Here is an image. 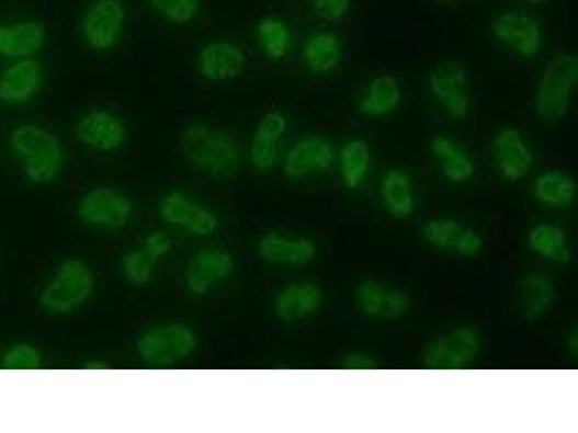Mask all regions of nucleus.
<instances>
[{
  "label": "nucleus",
  "mask_w": 578,
  "mask_h": 433,
  "mask_svg": "<svg viewBox=\"0 0 578 433\" xmlns=\"http://www.w3.org/2000/svg\"><path fill=\"white\" fill-rule=\"evenodd\" d=\"M333 162V145L320 136H307L298 140L286 153L284 172L291 180H303L314 173L329 170Z\"/></svg>",
  "instance_id": "nucleus-14"
},
{
  "label": "nucleus",
  "mask_w": 578,
  "mask_h": 433,
  "mask_svg": "<svg viewBox=\"0 0 578 433\" xmlns=\"http://www.w3.org/2000/svg\"><path fill=\"white\" fill-rule=\"evenodd\" d=\"M151 7L168 22L189 24L200 11V0H149Z\"/></svg>",
  "instance_id": "nucleus-33"
},
{
  "label": "nucleus",
  "mask_w": 578,
  "mask_h": 433,
  "mask_svg": "<svg viewBox=\"0 0 578 433\" xmlns=\"http://www.w3.org/2000/svg\"><path fill=\"white\" fill-rule=\"evenodd\" d=\"M47 41V31L36 21H21L0 25V57L31 58L41 52Z\"/></svg>",
  "instance_id": "nucleus-22"
},
{
  "label": "nucleus",
  "mask_w": 578,
  "mask_h": 433,
  "mask_svg": "<svg viewBox=\"0 0 578 433\" xmlns=\"http://www.w3.org/2000/svg\"><path fill=\"white\" fill-rule=\"evenodd\" d=\"M381 197L386 212L396 218L411 216L416 200H413L412 182L408 173L403 170L386 172L381 184Z\"/></svg>",
  "instance_id": "nucleus-27"
},
{
  "label": "nucleus",
  "mask_w": 578,
  "mask_h": 433,
  "mask_svg": "<svg viewBox=\"0 0 578 433\" xmlns=\"http://www.w3.org/2000/svg\"><path fill=\"white\" fill-rule=\"evenodd\" d=\"M491 32L500 44L525 59L540 56L544 45L543 30L539 21L518 11L500 13L491 24Z\"/></svg>",
  "instance_id": "nucleus-10"
},
{
  "label": "nucleus",
  "mask_w": 578,
  "mask_h": 433,
  "mask_svg": "<svg viewBox=\"0 0 578 433\" xmlns=\"http://www.w3.org/2000/svg\"><path fill=\"white\" fill-rule=\"evenodd\" d=\"M528 246L539 257L554 263H568L571 260V249L566 232L562 227L540 223L528 232Z\"/></svg>",
  "instance_id": "nucleus-28"
},
{
  "label": "nucleus",
  "mask_w": 578,
  "mask_h": 433,
  "mask_svg": "<svg viewBox=\"0 0 578 433\" xmlns=\"http://www.w3.org/2000/svg\"><path fill=\"white\" fill-rule=\"evenodd\" d=\"M197 335L184 323H166L145 332L138 341L140 358L149 366L170 367L194 353Z\"/></svg>",
  "instance_id": "nucleus-5"
},
{
  "label": "nucleus",
  "mask_w": 578,
  "mask_h": 433,
  "mask_svg": "<svg viewBox=\"0 0 578 433\" xmlns=\"http://www.w3.org/2000/svg\"><path fill=\"white\" fill-rule=\"evenodd\" d=\"M181 145L186 158L194 166L207 171L217 180L234 176L239 170V146L225 132L195 123L186 127Z\"/></svg>",
  "instance_id": "nucleus-1"
},
{
  "label": "nucleus",
  "mask_w": 578,
  "mask_h": 433,
  "mask_svg": "<svg viewBox=\"0 0 578 433\" xmlns=\"http://www.w3.org/2000/svg\"><path fill=\"white\" fill-rule=\"evenodd\" d=\"M484 237L479 235V231L471 229V227H463L456 246H454V252H457L460 257L473 259L479 257L484 252Z\"/></svg>",
  "instance_id": "nucleus-36"
},
{
  "label": "nucleus",
  "mask_w": 578,
  "mask_h": 433,
  "mask_svg": "<svg viewBox=\"0 0 578 433\" xmlns=\"http://www.w3.org/2000/svg\"><path fill=\"white\" fill-rule=\"evenodd\" d=\"M94 277L84 262L67 260L39 296L41 308L49 316H66L80 308L92 295Z\"/></svg>",
  "instance_id": "nucleus-4"
},
{
  "label": "nucleus",
  "mask_w": 578,
  "mask_h": 433,
  "mask_svg": "<svg viewBox=\"0 0 578 433\" xmlns=\"http://www.w3.org/2000/svg\"><path fill=\"white\" fill-rule=\"evenodd\" d=\"M314 11L327 22L344 20L352 8V0H313Z\"/></svg>",
  "instance_id": "nucleus-37"
},
{
  "label": "nucleus",
  "mask_w": 578,
  "mask_h": 433,
  "mask_svg": "<svg viewBox=\"0 0 578 433\" xmlns=\"http://www.w3.org/2000/svg\"><path fill=\"white\" fill-rule=\"evenodd\" d=\"M341 366H343V368H348V371H373V368H376V363L375 360L371 357V355L363 353H352L345 355Z\"/></svg>",
  "instance_id": "nucleus-39"
},
{
  "label": "nucleus",
  "mask_w": 578,
  "mask_h": 433,
  "mask_svg": "<svg viewBox=\"0 0 578 433\" xmlns=\"http://www.w3.org/2000/svg\"><path fill=\"white\" fill-rule=\"evenodd\" d=\"M432 155L443 170L445 180L462 184L475 175V163L466 150L449 136H437L431 144Z\"/></svg>",
  "instance_id": "nucleus-26"
},
{
  "label": "nucleus",
  "mask_w": 578,
  "mask_h": 433,
  "mask_svg": "<svg viewBox=\"0 0 578 433\" xmlns=\"http://www.w3.org/2000/svg\"><path fill=\"white\" fill-rule=\"evenodd\" d=\"M126 21L122 0H95L84 13L83 36L90 49L109 52L121 38Z\"/></svg>",
  "instance_id": "nucleus-8"
},
{
  "label": "nucleus",
  "mask_w": 578,
  "mask_h": 433,
  "mask_svg": "<svg viewBox=\"0 0 578 433\" xmlns=\"http://www.w3.org/2000/svg\"><path fill=\"white\" fill-rule=\"evenodd\" d=\"M246 66L243 49L229 41H214L199 54V71L211 83H225L242 75Z\"/></svg>",
  "instance_id": "nucleus-16"
},
{
  "label": "nucleus",
  "mask_w": 578,
  "mask_h": 433,
  "mask_svg": "<svg viewBox=\"0 0 578 433\" xmlns=\"http://www.w3.org/2000/svg\"><path fill=\"white\" fill-rule=\"evenodd\" d=\"M341 182L348 190H358L371 168V148L362 139H352L339 153Z\"/></svg>",
  "instance_id": "nucleus-30"
},
{
  "label": "nucleus",
  "mask_w": 578,
  "mask_h": 433,
  "mask_svg": "<svg viewBox=\"0 0 578 433\" xmlns=\"http://www.w3.org/2000/svg\"><path fill=\"white\" fill-rule=\"evenodd\" d=\"M555 296L557 292L553 281L543 273H530L519 284V307L530 321L543 318L553 307Z\"/></svg>",
  "instance_id": "nucleus-25"
},
{
  "label": "nucleus",
  "mask_w": 578,
  "mask_h": 433,
  "mask_svg": "<svg viewBox=\"0 0 578 433\" xmlns=\"http://www.w3.org/2000/svg\"><path fill=\"white\" fill-rule=\"evenodd\" d=\"M79 216L86 225L117 230L129 221L132 204L115 190L98 189L81 200Z\"/></svg>",
  "instance_id": "nucleus-11"
},
{
  "label": "nucleus",
  "mask_w": 578,
  "mask_h": 433,
  "mask_svg": "<svg viewBox=\"0 0 578 433\" xmlns=\"http://www.w3.org/2000/svg\"><path fill=\"white\" fill-rule=\"evenodd\" d=\"M235 260L223 249H206L194 254L185 271L186 289L193 295L208 294L214 285L231 275Z\"/></svg>",
  "instance_id": "nucleus-13"
},
{
  "label": "nucleus",
  "mask_w": 578,
  "mask_h": 433,
  "mask_svg": "<svg viewBox=\"0 0 578 433\" xmlns=\"http://www.w3.org/2000/svg\"><path fill=\"white\" fill-rule=\"evenodd\" d=\"M303 57L309 71L327 76L339 68L343 59V47L335 32L316 31L305 41Z\"/></svg>",
  "instance_id": "nucleus-24"
},
{
  "label": "nucleus",
  "mask_w": 578,
  "mask_h": 433,
  "mask_svg": "<svg viewBox=\"0 0 578 433\" xmlns=\"http://www.w3.org/2000/svg\"><path fill=\"white\" fill-rule=\"evenodd\" d=\"M161 216L170 225L200 237L212 236L217 229V217L211 209L180 193H170L163 197Z\"/></svg>",
  "instance_id": "nucleus-17"
},
{
  "label": "nucleus",
  "mask_w": 578,
  "mask_h": 433,
  "mask_svg": "<svg viewBox=\"0 0 578 433\" xmlns=\"http://www.w3.org/2000/svg\"><path fill=\"white\" fill-rule=\"evenodd\" d=\"M259 44L267 57L281 61L288 56L293 35L284 21L267 16L258 24Z\"/></svg>",
  "instance_id": "nucleus-31"
},
{
  "label": "nucleus",
  "mask_w": 578,
  "mask_h": 433,
  "mask_svg": "<svg viewBox=\"0 0 578 433\" xmlns=\"http://www.w3.org/2000/svg\"><path fill=\"white\" fill-rule=\"evenodd\" d=\"M258 252L270 263L304 266L316 259L317 244L308 237L270 232L259 241Z\"/></svg>",
  "instance_id": "nucleus-19"
},
{
  "label": "nucleus",
  "mask_w": 578,
  "mask_h": 433,
  "mask_svg": "<svg viewBox=\"0 0 578 433\" xmlns=\"http://www.w3.org/2000/svg\"><path fill=\"white\" fill-rule=\"evenodd\" d=\"M11 146L24 163L30 181L49 184L60 175L64 166L63 146L48 130L35 125L16 127L11 135Z\"/></svg>",
  "instance_id": "nucleus-2"
},
{
  "label": "nucleus",
  "mask_w": 578,
  "mask_h": 433,
  "mask_svg": "<svg viewBox=\"0 0 578 433\" xmlns=\"http://www.w3.org/2000/svg\"><path fill=\"white\" fill-rule=\"evenodd\" d=\"M44 72L38 61L32 58L15 59L0 75V102L18 106L30 102L41 86Z\"/></svg>",
  "instance_id": "nucleus-18"
},
{
  "label": "nucleus",
  "mask_w": 578,
  "mask_h": 433,
  "mask_svg": "<svg viewBox=\"0 0 578 433\" xmlns=\"http://www.w3.org/2000/svg\"><path fill=\"white\" fill-rule=\"evenodd\" d=\"M441 2H454V0H441Z\"/></svg>",
  "instance_id": "nucleus-41"
},
{
  "label": "nucleus",
  "mask_w": 578,
  "mask_h": 433,
  "mask_svg": "<svg viewBox=\"0 0 578 433\" xmlns=\"http://www.w3.org/2000/svg\"><path fill=\"white\" fill-rule=\"evenodd\" d=\"M428 87L437 102L454 121H464L471 113L468 71L456 61L441 62L428 76Z\"/></svg>",
  "instance_id": "nucleus-7"
},
{
  "label": "nucleus",
  "mask_w": 578,
  "mask_h": 433,
  "mask_svg": "<svg viewBox=\"0 0 578 433\" xmlns=\"http://www.w3.org/2000/svg\"><path fill=\"white\" fill-rule=\"evenodd\" d=\"M578 81V59L562 53L549 59L535 90V112L545 122H558L570 111Z\"/></svg>",
  "instance_id": "nucleus-3"
},
{
  "label": "nucleus",
  "mask_w": 578,
  "mask_h": 433,
  "mask_svg": "<svg viewBox=\"0 0 578 433\" xmlns=\"http://www.w3.org/2000/svg\"><path fill=\"white\" fill-rule=\"evenodd\" d=\"M322 300L325 296L320 286L311 282L291 284L276 295V317L284 322H297L320 311Z\"/></svg>",
  "instance_id": "nucleus-21"
},
{
  "label": "nucleus",
  "mask_w": 578,
  "mask_h": 433,
  "mask_svg": "<svg viewBox=\"0 0 578 433\" xmlns=\"http://www.w3.org/2000/svg\"><path fill=\"white\" fill-rule=\"evenodd\" d=\"M0 366L4 371L12 372L38 371L41 367V354L34 345L25 343L15 344L3 354Z\"/></svg>",
  "instance_id": "nucleus-34"
},
{
  "label": "nucleus",
  "mask_w": 578,
  "mask_h": 433,
  "mask_svg": "<svg viewBox=\"0 0 578 433\" xmlns=\"http://www.w3.org/2000/svg\"><path fill=\"white\" fill-rule=\"evenodd\" d=\"M576 194L575 180L563 171H545L534 182L535 198L548 207H568Z\"/></svg>",
  "instance_id": "nucleus-29"
},
{
  "label": "nucleus",
  "mask_w": 578,
  "mask_h": 433,
  "mask_svg": "<svg viewBox=\"0 0 578 433\" xmlns=\"http://www.w3.org/2000/svg\"><path fill=\"white\" fill-rule=\"evenodd\" d=\"M462 225L452 218H432L422 227V236L428 244L441 250H454Z\"/></svg>",
  "instance_id": "nucleus-32"
},
{
  "label": "nucleus",
  "mask_w": 578,
  "mask_h": 433,
  "mask_svg": "<svg viewBox=\"0 0 578 433\" xmlns=\"http://www.w3.org/2000/svg\"><path fill=\"white\" fill-rule=\"evenodd\" d=\"M143 249L149 254V257L155 260H159L170 252L171 239L166 235V232L155 231L152 235L147 237Z\"/></svg>",
  "instance_id": "nucleus-38"
},
{
  "label": "nucleus",
  "mask_w": 578,
  "mask_h": 433,
  "mask_svg": "<svg viewBox=\"0 0 578 433\" xmlns=\"http://www.w3.org/2000/svg\"><path fill=\"white\" fill-rule=\"evenodd\" d=\"M288 122L281 112H270L259 121L250 145V162L259 171H270L277 159V148Z\"/></svg>",
  "instance_id": "nucleus-20"
},
{
  "label": "nucleus",
  "mask_w": 578,
  "mask_h": 433,
  "mask_svg": "<svg viewBox=\"0 0 578 433\" xmlns=\"http://www.w3.org/2000/svg\"><path fill=\"white\" fill-rule=\"evenodd\" d=\"M490 155L496 168L508 181L523 180L534 166L530 145L517 127H505L490 144Z\"/></svg>",
  "instance_id": "nucleus-12"
},
{
  "label": "nucleus",
  "mask_w": 578,
  "mask_h": 433,
  "mask_svg": "<svg viewBox=\"0 0 578 433\" xmlns=\"http://www.w3.org/2000/svg\"><path fill=\"white\" fill-rule=\"evenodd\" d=\"M155 262L157 260L149 257L143 248L127 253L123 259V273L126 280L134 285L148 284L152 280Z\"/></svg>",
  "instance_id": "nucleus-35"
},
{
  "label": "nucleus",
  "mask_w": 578,
  "mask_h": 433,
  "mask_svg": "<svg viewBox=\"0 0 578 433\" xmlns=\"http://www.w3.org/2000/svg\"><path fill=\"white\" fill-rule=\"evenodd\" d=\"M354 305L362 316L393 321L409 311L411 298L407 292L388 282L366 280L354 290Z\"/></svg>",
  "instance_id": "nucleus-9"
},
{
  "label": "nucleus",
  "mask_w": 578,
  "mask_h": 433,
  "mask_svg": "<svg viewBox=\"0 0 578 433\" xmlns=\"http://www.w3.org/2000/svg\"><path fill=\"white\" fill-rule=\"evenodd\" d=\"M481 344L484 341L476 328L457 327L430 341L422 351V362L432 371H460L475 362Z\"/></svg>",
  "instance_id": "nucleus-6"
},
{
  "label": "nucleus",
  "mask_w": 578,
  "mask_h": 433,
  "mask_svg": "<svg viewBox=\"0 0 578 433\" xmlns=\"http://www.w3.org/2000/svg\"><path fill=\"white\" fill-rule=\"evenodd\" d=\"M403 102V87L390 75L373 77L366 87L358 109L369 118H384L393 115Z\"/></svg>",
  "instance_id": "nucleus-23"
},
{
  "label": "nucleus",
  "mask_w": 578,
  "mask_h": 433,
  "mask_svg": "<svg viewBox=\"0 0 578 433\" xmlns=\"http://www.w3.org/2000/svg\"><path fill=\"white\" fill-rule=\"evenodd\" d=\"M526 2H530L532 4H543L545 2H548V0H526Z\"/></svg>",
  "instance_id": "nucleus-40"
},
{
  "label": "nucleus",
  "mask_w": 578,
  "mask_h": 433,
  "mask_svg": "<svg viewBox=\"0 0 578 433\" xmlns=\"http://www.w3.org/2000/svg\"><path fill=\"white\" fill-rule=\"evenodd\" d=\"M76 134L81 144L99 152H115L126 140L125 125L107 111H93L81 117Z\"/></svg>",
  "instance_id": "nucleus-15"
}]
</instances>
